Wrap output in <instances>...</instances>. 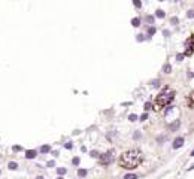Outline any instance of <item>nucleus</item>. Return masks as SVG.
Instances as JSON below:
<instances>
[{
  "instance_id": "f257e3e1",
  "label": "nucleus",
  "mask_w": 194,
  "mask_h": 179,
  "mask_svg": "<svg viewBox=\"0 0 194 179\" xmlns=\"http://www.w3.org/2000/svg\"><path fill=\"white\" fill-rule=\"evenodd\" d=\"M143 161V154L140 149H127L124 151L118 158V164L122 169H127V170H133L137 166L142 164Z\"/></svg>"
},
{
  "instance_id": "f03ea898",
  "label": "nucleus",
  "mask_w": 194,
  "mask_h": 179,
  "mask_svg": "<svg viewBox=\"0 0 194 179\" xmlns=\"http://www.w3.org/2000/svg\"><path fill=\"white\" fill-rule=\"evenodd\" d=\"M175 98V91L172 88H164L163 91L155 97V109H161V107L170 105Z\"/></svg>"
},
{
  "instance_id": "7ed1b4c3",
  "label": "nucleus",
  "mask_w": 194,
  "mask_h": 179,
  "mask_svg": "<svg viewBox=\"0 0 194 179\" xmlns=\"http://www.w3.org/2000/svg\"><path fill=\"white\" fill-rule=\"evenodd\" d=\"M112 161H113V151H109V152H106V154L100 155V164H103V166L111 164Z\"/></svg>"
},
{
  "instance_id": "20e7f679",
  "label": "nucleus",
  "mask_w": 194,
  "mask_h": 179,
  "mask_svg": "<svg viewBox=\"0 0 194 179\" xmlns=\"http://www.w3.org/2000/svg\"><path fill=\"white\" fill-rule=\"evenodd\" d=\"M185 48H187V54L194 52V34H191L190 38L185 40Z\"/></svg>"
},
{
  "instance_id": "39448f33",
  "label": "nucleus",
  "mask_w": 194,
  "mask_h": 179,
  "mask_svg": "<svg viewBox=\"0 0 194 179\" xmlns=\"http://www.w3.org/2000/svg\"><path fill=\"white\" fill-rule=\"evenodd\" d=\"M182 145H184V137H176V139L173 140V148H175V149L181 148Z\"/></svg>"
},
{
  "instance_id": "423d86ee",
  "label": "nucleus",
  "mask_w": 194,
  "mask_h": 179,
  "mask_svg": "<svg viewBox=\"0 0 194 179\" xmlns=\"http://www.w3.org/2000/svg\"><path fill=\"white\" fill-rule=\"evenodd\" d=\"M36 155H38V152L34 151V149H29L27 152H25V157H27V158H30V160H31V158H34Z\"/></svg>"
},
{
  "instance_id": "0eeeda50",
  "label": "nucleus",
  "mask_w": 194,
  "mask_h": 179,
  "mask_svg": "<svg viewBox=\"0 0 194 179\" xmlns=\"http://www.w3.org/2000/svg\"><path fill=\"white\" fill-rule=\"evenodd\" d=\"M163 72H164V73H170V72H172V66L169 64V63H166V64H164Z\"/></svg>"
},
{
  "instance_id": "6e6552de",
  "label": "nucleus",
  "mask_w": 194,
  "mask_h": 179,
  "mask_svg": "<svg viewBox=\"0 0 194 179\" xmlns=\"http://www.w3.org/2000/svg\"><path fill=\"white\" fill-rule=\"evenodd\" d=\"M87 173H88V172H87L85 169H79V170H78V175H79V178H85V176H87Z\"/></svg>"
},
{
  "instance_id": "1a4fd4ad",
  "label": "nucleus",
  "mask_w": 194,
  "mask_h": 179,
  "mask_svg": "<svg viewBox=\"0 0 194 179\" xmlns=\"http://www.w3.org/2000/svg\"><path fill=\"white\" fill-rule=\"evenodd\" d=\"M131 25H133V27H139L140 25V20H139V18H133V20H131Z\"/></svg>"
},
{
  "instance_id": "9d476101",
  "label": "nucleus",
  "mask_w": 194,
  "mask_h": 179,
  "mask_svg": "<svg viewBox=\"0 0 194 179\" xmlns=\"http://www.w3.org/2000/svg\"><path fill=\"white\" fill-rule=\"evenodd\" d=\"M164 15H166V14H164V11H161V9H158V11L155 12V16H157V18H164Z\"/></svg>"
},
{
  "instance_id": "9b49d317",
  "label": "nucleus",
  "mask_w": 194,
  "mask_h": 179,
  "mask_svg": "<svg viewBox=\"0 0 194 179\" xmlns=\"http://www.w3.org/2000/svg\"><path fill=\"white\" fill-rule=\"evenodd\" d=\"M8 167H9L11 170H16V169H18V164H16V163H14V161H11V163L8 164Z\"/></svg>"
},
{
  "instance_id": "f8f14e48",
  "label": "nucleus",
  "mask_w": 194,
  "mask_h": 179,
  "mask_svg": "<svg viewBox=\"0 0 194 179\" xmlns=\"http://www.w3.org/2000/svg\"><path fill=\"white\" fill-rule=\"evenodd\" d=\"M51 151V148L48 146V145H43L42 148H40V152H43V154H46V152H49Z\"/></svg>"
},
{
  "instance_id": "ddd939ff",
  "label": "nucleus",
  "mask_w": 194,
  "mask_h": 179,
  "mask_svg": "<svg viewBox=\"0 0 194 179\" xmlns=\"http://www.w3.org/2000/svg\"><path fill=\"white\" fill-rule=\"evenodd\" d=\"M122 179H137V176H136V175H133V173H128V175H126Z\"/></svg>"
},
{
  "instance_id": "4468645a",
  "label": "nucleus",
  "mask_w": 194,
  "mask_h": 179,
  "mask_svg": "<svg viewBox=\"0 0 194 179\" xmlns=\"http://www.w3.org/2000/svg\"><path fill=\"white\" fill-rule=\"evenodd\" d=\"M178 127H179V120H175V124L172 125V127H170V128H172V131H173V130H176V128H178Z\"/></svg>"
},
{
  "instance_id": "2eb2a0df",
  "label": "nucleus",
  "mask_w": 194,
  "mask_h": 179,
  "mask_svg": "<svg viewBox=\"0 0 194 179\" xmlns=\"http://www.w3.org/2000/svg\"><path fill=\"white\" fill-rule=\"evenodd\" d=\"M57 172H58V175H64V173H66V169H64V167H58Z\"/></svg>"
},
{
  "instance_id": "dca6fc26",
  "label": "nucleus",
  "mask_w": 194,
  "mask_h": 179,
  "mask_svg": "<svg viewBox=\"0 0 194 179\" xmlns=\"http://www.w3.org/2000/svg\"><path fill=\"white\" fill-rule=\"evenodd\" d=\"M133 5H135L136 8H140V6H142V3H140V0H133Z\"/></svg>"
},
{
  "instance_id": "f3484780",
  "label": "nucleus",
  "mask_w": 194,
  "mask_h": 179,
  "mask_svg": "<svg viewBox=\"0 0 194 179\" xmlns=\"http://www.w3.org/2000/svg\"><path fill=\"white\" fill-rule=\"evenodd\" d=\"M128 120H130V121H136V120H137V116H136V115H130V116H128Z\"/></svg>"
},
{
  "instance_id": "a211bd4d",
  "label": "nucleus",
  "mask_w": 194,
  "mask_h": 179,
  "mask_svg": "<svg viewBox=\"0 0 194 179\" xmlns=\"http://www.w3.org/2000/svg\"><path fill=\"white\" fill-rule=\"evenodd\" d=\"M72 163H73L75 166H78V164H79V158H78V157H76V158H73V160H72Z\"/></svg>"
},
{
  "instance_id": "6ab92c4d",
  "label": "nucleus",
  "mask_w": 194,
  "mask_h": 179,
  "mask_svg": "<svg viewBox=\"0 0 194 179\" xmlns=\"http://www.w3.org/2000/svg\"><path fill=\"white\" fill-rule=\"evenodd\" d=\"M143 109H145V111H149V109H151V103H145V107H143Z\"/></svg>"
},
{
  "instance_id": "aec40b11",
  "label": "nucleus",
  "mask_w": 194,
  "mask_h": 179,
  "mask_svg": "<svg viewBox=\"0 0 194 179\" xmlns=\"http://www.w3.org/2000/svg\"><path fill=\"white\" fill-rule=\"evenodd\" d=\"M146 21H148L149 24H152V23H154V18H152V16H148V18H146Z\"/></svg>"
},
{
  "instance_id": "412c9836",
  "label": "nucleus",
  "mask_w": 194,
  "mask_h": 179,
  "mask_svg": "<svg viewBox=\"0 0 194 179\" xmlns=\"http://www.w3.org/2000/svg\"><path fill=\"white\" fill-rule=\"evenodd\" d=\"M188 18H194V11H188Z\"/></svg>"
},
{
  "instance_id": "4be33fe9",
  "label": "nucleus",
  "mask_w": 194,
  "mask_h": 179,
  "mask_svg": "<svg viewBox=\"0 0 194 179\" xmlns=\"http://www.w3.org/2000/svg\"><path fill=\"white\" fill-rule=\"evenodd\" d=\"M149 34H154L155 33V29H154V27H151V29H149V31H148Z\"/></svg>"
},
{
  "instance_id": "5701e85b",
  "label": "nucleus",
  "mask_w": 194,
  "mask_h": 179,
  "mask_svg": "<svg viewBox=\"0 0 194 179\" xmlns=\"http://www.w3.org/2000/svg\"><path fill=\"white\" fill-rule=\"evenodd\" d=\"M54 164H55L54 161H49V163H48V167H54Z\"/></svg>"
},
{
  "instance_id": "b1692460",
  "label": "nucleus",
  "mask_w": 194,
  "mask_h": 179,
  "mask_svg": "<svg viewBox=\"0 0 194 179\" xmlns=\"http://www.w3.org/2000/svg\"><path fill=\"white\" fill-rule=\"evenodd\" d=\"M133 137H135V139H139V137H140V134H139V133H135V134H133Z\"/></svg>"
},
{
  "instance_id": "393cba45",
  "label": "nucleus",
  "mask_w": 194,
  "mask_h": 179,
  "mask_svg": "<svg viewBox=\"0 0 194 179\" xmlns=\"http://www.w3.org/2000/svg\"><path fill=\"white\" fill-rule=\"evenodd\" d=\"M66 148L67 149H72V143H66Z\"/></svg>"
},
{
  "instance_id": "a878e982",
  "label": "nucleus",
  "mask_w": 194,
  "mask_h": 179,
  "mask_svg": "<svg viewBox=\"0 0 194 179\" xmlns=\"http://www.w3.org/2000/svg\"><path fill=\"white\" fill-rule=\"evenodd\" d=\"M91 155H93V157H99V154H97L96 151H93V152H91Z\"/></svg>"
},
{
  "instance_id": "bb28decb",
  "label": "nucleus",
  "mask_w": 194,
  "mask_h": 179,
  "mask_svg": "<svg viewBox=\"0 0 194 179\" xmlns=\"http://www.w3.org/2000/svg\"><path fill=\"white\" fill-rule=\"evenodd\" d=\"M193 169H194V164H193L191 167H188V170H193Z\"/></svg>"
},
{
  "instance_id": "cd10ccee",
  "label": "nucleus",
  "mask_w": 194,
  "mask_h": 179,
  "mask_svg": "<svg viewBox=\"0 0 194 179\" xmlns=\"http://www.w3.org/2000/svg\"><path fill=\"white\" fill-rule=\"evenodd\" d=\"M191 157H194V149H193V152H191Z\"/></svg>"
},
{
  "instance_id": "c85d7f7f",
  "label": "nucleus",
  "mask_w": 194,
  "mask_h": 179,
  "mask_svg": "<svg viewBox=\"0 0 194 179\" xmlns=\"http://www.w3.org/2000/svg\"><path fill=\"white\" fill-rule=\"evenodd\" d=\"M36 179H43V178H42V176H38V178H36Z\"/></svg>"
},
{
  "instance_id": "c756f323",
  "label": "nucleus",
  "mask_w": 194,
  "mask_h": 179,
  "mask_svg": "<svg viewBox=\"0 0 194 179\" xmlns=\"http://www.w3.org/2000/svg\"><path fill=\"white\" fill-rule=\"evenodd\" d=\"M57 179H63V178H61V176H60V178H57Z\"/></svg>"
}]
</instances>
